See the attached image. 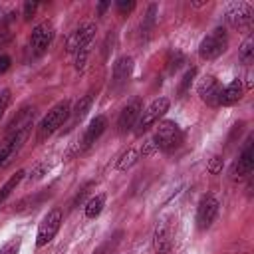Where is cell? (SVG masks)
<instances>
[{
    "label": "cell",
    "instance_id": "1",
    "mask_svg": "<svg viewBox=\"0 0 254 254\" xmlns=\"http://www.w3.org/2000/svg\"><path fill=\"white\" fill-rule=\"evenodd\" d=\"M95 24L93 22H83L79 24L67 38V52L69 54H75V67L77 69H83L85 62H87V56H89V46L93 42V36H95Z\"/></svg>",
    "mask_w": 254,
    "mask_h": 254
},
{
    "label": "cell",
    "instance_id": "2",
    "mask_svg": "<svg viewBox=\"0 0 254 254\" xmlns=\"http://www.w3.org/2000/svg\"><path fill=\"white\" fill-rule=\"evenodd\" d=\"M69 115H71V105H69L67 99L56 103V105L44 115V119L38 123V127H36V141H44V139L52 137V135L67 121Z\"/></svg>",
    "mask_w": 254,
    "mask_h": 254
},
{
    "label": "cell",
    "instance_id": "3",
    "mask_svg": "<svg viewBox=\"0 0 254 254\" xmlns=\"http://www.w3.org/2000/svg\"><path fill=\"white\" fill-rule=\"evenodd\" d=\"M151 141L157 151L169 153L183 143V131L175 121H161Z\"/></svg>",
    "mask_w": 254,
    "mask_h": 254
},
{
    "label": "cell",
    "instance_id": "4",
    "mask_svg": "<svg viewBox=\"0 0 254 254\" xmlns=\"http://www.w3.org/2000/svg\"><path fill=\"white\" fill-rule=\"evenodd\" d=\"M226 48H228V32H226V28L218 26L202 38V42L198 46V56L202 60H216L218 56H222L226 52Z\"/></svg>",
    "mask_w": 254,
    "mask_h": 254
},
{
    "label": "cell",
    "instance_id": "5",
    "mask_svg": "<svg viewBox=\"0 0 254 254\" xmlns=\"http://www.w3.org/2000/svg\"><path fill=\"white\" fill-rule=\"evenodd\" d=\"M30 131H32V125L20 127V129H16V131H8V135H6L4 141L0 143V169H4V167L14 159V155L22 149V145L26 143Z\"/></svg>",
    "mask_w": 254,
    "mask_h": 254
},
{
    "label": "cell",
    "instance_id": "6",
    "mask_svg": "<svg viewBox=\"0 0 254 254\" xmlns=\"http://www.w3.org/2000/svg\"><path fill=\"white\" fill-rule=\"evenodd\" d=\"M169 107H171V101H169L167 97H157V99H153V101L141 111V115H139V119H137V123H135V133L141 135L143 131L151 129V127L169 111Z\"/></svg>",
    "mask_w": 254,
    "mask_h": 254
},
{
    "label": "cell",
    "instance_id": "7",
    "mask_svg": "<svg viewBox=\"0 0 254 254\" xmlns=\"http://www.w3.org/2000/svg\"><path fill=\"white\" fill-rule=\"evenodd\" d=\"M54 36H56V32H54V26H52L50 22H42V24H38V26L32 30L30 40H28L30 56H32V58H40V56H44V54L48 52V48L52 46Z\"/></svg>",
    "mask_w": 254,
    "mask_h": 254
},
{
    "label": "cell",
    "instance_id": "8",
    "mask_svg": "<svg viewBox=\"0 0 254 254\" xmlns=\"http://www.w3.org/2000/svg\"><path fill=\"white\" fill-rule=\"evenodd\" d=\"M62 210L60 208H52L44 218H42V222H40V226H38V234H36V246L38 248H42V246H46L48 242H52V238L58 234V230H60V226H62Z\"/></svg>",
    "mask_w": 254,
    "mask_h": 254
},
{
    "label": "cell",
    "instance_id": "9",
    "mask_svg": "<svg viewBox=\"0 0 254 254\" xmlns=\"http://www.w3.org/2000/svg\"><path fill=\"white\" fill-rule=\"evenodd\" d=\"M224 16H226V22L232 26V28H250L252 24V6L248 2H230L224 10Z\"/></svg>",
    "mask_w": 254,
    "mask_h": 254
},
{
    "label": "cell",
    "instance_id": "10",
    "mask_svg": "<svg viewBox=\"0 0 254 254\" xmlns=\"http://www.w3.org/2000/svg\"><path fill=\"white\" fill-rule=\"evenodd\" d=\"M218 198L214 194H204L198 202V208H196V226L200 230H206L210 228V224L214 222L216 214H218Z\"/></svg>",
    "mask_w": 254,
    "mask_h": 254
},
{
    "label": "cell",
    "instance_id": "11",
    "mask_svg": "<svg viewBox=\"0 0 254 254\" xmlns=\"http://www.w3.org/2000/svg\"><path fill=\"white\" fill-rule=\"evenodd\" d=\"M153 248L157 254H169L173 248V222L171 218H161L155 226Z\"/></svg>",
    "mask_w": 254,
    "mask_h": 254
},
{
    "label": "cell",
    "instance_id": "12",
    "mask_svg": "<svg viewBox=\"0 0 254 254\" xmlns=\"http://www.w3.org/2000/svg\"><path fill=\"white\" fill-rule=\"evenodd\" d=\"M131 71H133V58L129 56H123L119 58L115 64H113V71H111V89L113 91H121L129 77H131Z\"/></svg>",
    "mask_w": 254,
    "mask_h": 254
},
{
    "label": "cell",
    "instance_id": "13",
    "mask_svg": "<svg viewBox=\"0 0 254 254\" xmlns=\"http://www.w3.org/2000/svg\"><path fill=\"white\" fill-rule=\"evenodd\" d=\"M105 127H107V117H105V115H95V117L89 121V125L85 127V133H83V137H81V141H79V145H77V151H79V153L87 151V149L103 135Z\"/></svg>",
    "mask_w": 254,
    "mask_h": 254
},
{
    "label": "cell",
    "instance_id": "14",
    "mask_svg": "<svg viewBox=\"0 0 254 254\" xmlns=\"http://www.w3.org/2000/svg\"><path fill=\"white\" fill-rule=\"evenodd\" d=\"M141 111H143V103H141V99H137V97L131 99V101L121 109V113H119V119H117L119 133H127L131 127H135V123H137Z\"/></svg>",
    "mask_w": 254,
    "mask_h": 254
},
{
    "label": "cell",
    "instance_id": "15",
    "mask_svg": "<svg viewBox=\"0 0 254 254\" xmlns=\"http://www.w3.org/2000/svg\"><path fill=\"white\" fill-rule=\"evenodd\" d=\"M254 169V147H252V141L248 139L240 157L236 159L234 167H232V179H242V177H248Z\"/></svg>",
    "mask_w": 254,
    "mask_h": 254
},
{
    "label": "cell",
    "instance_id": "16",
    "mask_svg": "<svg viewBox=\"0 0 254 254\" xmlns=\"http://www.w3.org/2000/svg\"><path fill=\"white\" fill-rule=\"evenodd\" d=\"M220 83H218V79L216 77H212V75H204L200 81H198V85H196V91H198V95H200V99L206 103V105H218V95H220Z\"/></svg>",
    "mask_w": 254,
    "mask_h": 254
},
{
    "label": "cell",
    "instance_id": "17",
    "mask_svg": "<svg viewBox=\"0 0 254 254\" xmlns=\"http://www.w3.org/2000/svg\"><path fill=\"white\" fill-rule=\"evenodd\" d=\"M242 93H244V87H242V81L236 77L232 79L228 85H224L220 89V95H218V105H234L242 99Z\"/></svg>",
    "mask_w": 254,
    "mask_h": 254
},
{
    "label": "cell",
    "instance_id": "18",
    "mask_svg": "<svg viewBox=\"0 0 254 254\" xmlns=\"http://www.w3.org/2000/svg\"><path fill=\"white\" fill-rule=\"evenodd\" d=\"M24 175H26V171H24V169H20V171H16V173H14V175L4 183V187L0 189V204H2L10 194H12V190H16V187L22 183Z\"/></svg>",
    "mask_w": 254,
    "mask_h": 254
},
{
    "label": "cell",
    "instance_id": "19",
    "mask_svg": "<svg viewBox=\"0 0 254 254\" xmlns=\"http://www.w3.org/2000/svg\"><path fill=\"white\" fill-rule=\"evenodd\" d=\"M103 206H105V194H95V196H91V198L87 200V204H85V216H87V218L99 216L101 210H103Z\"/></svg>",
    "mask_w": 254,
    "mask_h": 254
},
{
    "label": "cell",
    "instance_id": "20",
    "mask_svg": "<svg viewBox=\"0 0 254 254\" xmlns=\"http://www.w3.org/2000/svg\"><path fill=\"white\" fill-rule=\"evenodd\" d=\"M93 97H95V95H93V91H89V93H85V95L77 101L75 109L71 111V115H73V119H75V121H79V119L89 111V107H91V103H93Z\"/></svg>",
    "mask_w": 254,
    "mask_h": 254
},
{
    "label": "cell",
    "instance_id": "21",
    "mask_svg": "<svg viewBox=\"0 0 254 254\" xmlns=\"http://www.w3.org/2000/svg\"><path fill=\"white\" fill-rule=\"evenodd\" d=\"M137 161H139V151H137V149H127V151L123 153V157L119 159L117 169H119V171H127V169L133 167Z\"/></svg>",
    "mask_w": 254,
    "mask_h": 254
},
{
    "label": "cell",
    "instance_id": "22",
    "mask_svg": "<svg viewBox=\"0 0 254 254\" xmlns=\"http://www.w3.org/2000/svg\"><path fill=\"white\" fill-rule=\"evenodd\" d=\"M240 62L242 64H250L252 62V58H254V40H252V36H248L246 40H244V44L240 46Z\"/></svg>",
    "mask_w": 254,
    "mask_h": 254
},
{
    "label": "cell",
    "instance_id": "23",
    "mask_svg": "<svg viewBox=\"0 0 254 254\" xmlns=\"http://www.w3.org/2000/svg\"><path fill=\"white\" fill-rule=\"evenodd\" d=\"M18 250H20V238H12L0 248V254H18Z\"/></svg>",
    "mask_w": 254,
    "mask_h": 254
},
{
    "label": "cell",
    "instance_id": "24",
    "mask_svg": "<svg viewBox=\"0 0 254 254\" xmlns=\"http://www.w3.org/2000/svg\"><path fill=\"white\" fill-rule=\"evenodd\" d=\"M194 73H196V69H194V67H190V69L183 75V81H181V87H179V93H181V95H183V93H187V89H189V85H190V81H192Z\"/></svg>",
    "mask_w": 254,
    "mask_h": 254
},
{
    "label": "cell",
    "instance_id": "25",
    "mask_svg": "<svg viewBox=\"0 0 254 254\" xmlns=\"http://www.w3.org/2000/svg\"><path fill=\"white\" fill-rule=\"evenodd\" d=\"M222 171V159L220 157H212L210 163H208V173L210 175H218Z\"/></svg>",
    "mask_w": 254,
    "mask_h": 254
},
{
    "label": "cell",
    "instance_id": "26",
    "mask_svg": "<svg viewBox=\"0 0 254 254\" xmlns=\"http://www.w3.org/2000/svg\"><path fill=\"white\" fill-rule=\"evenodd\" d=\"M8 103H10V89H2V91H0V119H2V115H4V111H6V107H8Z\"/></svg>",
    "mask_w": 254,
    "mask_h": 254
},
{
    "label": "cell",
    "instance_id": "27",
    "mask_svg": "<svg viewBox=\"0 0 254 254\" xmlns=\"http://www.w3.org/2000/svg\"><path fill=\"white\" fill-rule=\"evenodd\" d=\"M46 165H38V167H34L32 169V173H30V177H28V181H38V179H42V175L46 173Z\"/></svg>",
    "mask_w": 254,
    "mask_h": 254
},
{
    "label": "cell",
    "instance_id": "28",
    "mask_svg": "<svg viewBox=\"0 0 254 254\" xmlns=\"http://www.w3.org/2000/svg\"><path fill=\"white\" fill-rule=\"evenodd\" d=\"M36 8H38V4H36V2H26V4H24V18H26V20H30V18L34 16Z\"/></svg>",
    "mask_w": 254,
    "mask_h": 254
},
{
    "label": "cell",
    "instance_id": "29",
    "mask_svg": "<svg viewBox=\"0 0 254 254\" xmlns=\"http://www.w3.org/2000/svg\"><path fill=\"white\" fill-rule=\"evenodd\" d=\"M133 8H135V2H117V10L121 14H129Z\"/></svg>",
    "mask_w": 254,
    "mask_h": 254
},
{
    "label": "cell",
    "instance_id": "30",
    "mask_svg": "<svg viewBox=\"0 0 254 254\" xmlns=\"http://www.w3.org/2000/svg\"><path fill=\"white\" fill-rule=\"evenodd\" d=\"M10 64H12V60H10V56H8V54H2V56H0V73H4V71H8V67H10Z\"/></svg>",
    "mask_w": 254,
    "mask_h": 254
},
{
    "label": "cell",
    "instance_id": "31",
    "mask_svg": "<svg viewBox=\"0 0 254 254\" xmlns=\"http://www.w3.org/2000/svg\"><path fill=\"white\" fill-rule=\"evenodd\" d=\"M105 8H107V2H101V4H99V14H101Z\"/></svg>",
    "mask_w": 254,
    "mask_h": 254
}]
</instances>
